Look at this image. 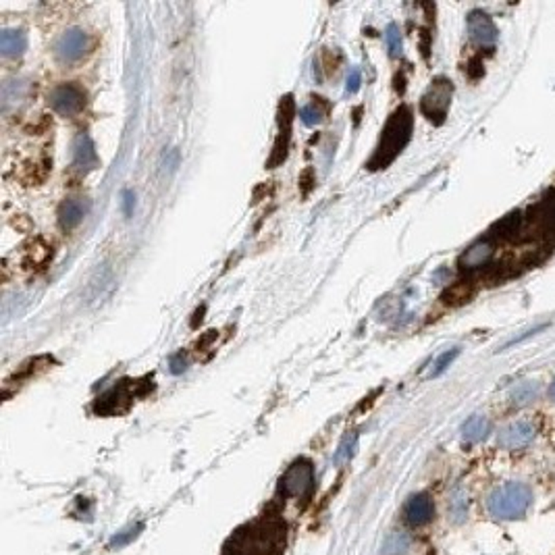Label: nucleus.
<instances>
[{
    "label": "nucleus",
    "mask_w": 555,
    "mask_h": 555,
    "mask_svg": "<svg viewBox=\"0 0 555 555\" xmlns=\"http://www.w3.org/2000/svg\"><path fill=\"white\" fill-rule=\"evenodd\" d=\"M451 94H453V85L451 81L445 80V78H437L429 90L425 92L422 100H420V111L422 115L433 123H443L447 111H449V104H451Z\"/></svg>",
    "instance_id": "nucleus-3"
},
{
    "label": "nucleus",
    "mask_w": 555,
    "mask_h": 555,
    "mask_svg": "<svg viewBox=\"0 0 555 555\" xmlns=\"http://www.w3.org/2000/svg\"><path fill=\"white\" fill-rule=\"evenodd\" d=\"M73 166H78L81 171H92L98 166L96 146L87 133H80L73 140Z\"/></svg>",
    "instance_id": "nucleus-13"
},
{
    "label": "nucleus",
    "mask_w": 555,
    "mask_h": 555,
    "mask_svg": "<svg viewBox=\"0 0 555 555\" xmlns=\"http://www.w3.org/2000/svg\"><path fill=\"white\" fill-rule=\"evenodd\" d=\"M90 212V200L85 198H71L65 200L59 208V223L65 231L78 227L85 214Z\"/></svg>",
    "instance_id": "nucleus-12"
},
{
    "label": "nucleus",
    "mask_w": 555,
    "mask_h": 555,
    "mask_svg": "<svg viewBox=\"0 0 555 555\" xmlns=\"http://www.w3.org/2000/svg\"><path fill=\"white\" fill-rule=\"evenodd\" d=\"M537 437V429L530 420H514L510 425H506L499 435H497V443L504 447V449H510V451H516V449H524L528 447Z\"/></svg>",
    "instance_id": "nucleus-8"
},
{
    "label": "nucleus",
    "mask_w": 555,
    "mask_h": 555,
    "mask_svg": "<svg viewBox=\"0 0 555 555\" xmlns=\"http://www.w3.org/2000/svg\"><path fill=\"white\" fill-rule=\"evenodd\" d=\"M133 206H135V196L131 190H125L123 192V212L125 216H131L133 214Z\"/></svg>",
    "instance_id": "nucleus-25"
},
{
    "label": "nucleus",
    "mask_w": 555,
    "mask_h": 555,
    "mask_svg": "<svg viewBox=\"0 0 555 555\" xmlns=\"http://www.w3.org/2000/svg\"><path fill=\"white\" fill-rule=\"evenodd\" d=\"M28 48V36L21 30H4L0 34V52L2 56H19Z\"/></svg>",
    "instance_id": "nucleus-15"
},
{
    "label": "nucleus",
    "mask_w": 555,
    "mask_h": 555,
    "mask_svg": "<svg viewBox=\"0 0 555 555\" xmlns=\"http://www.w3.org/2000/svg\"><path fill=\"white\" fill-rule=\"evenodd\" d=\"M360 83H362V75H360V71H358V69H352V71H350V75H348L346 90H348L350 94H354V92H358Z\"/></svg>",
    "instance_id": "nucleus-26"
},
{
    "label": "nucleus",
    "mask_w": 555,
    "mask_h": 555,
    "mask_svg": "<svg viewBox=\"0 0 555 555\" xmlns=\"http://www.w3.org/2000/svg\"><path fill=\"white\" fill-rule=\"evenodd\" d=\"M489 433H491V420L487 416H480V414L468 418L462 427V437L468 443H478V441L487 439Z\"/></svg>",
    "instance_id": "nucleus-16"
},
{
    "label": "nucleus",
    "mask_w": 555,
    "mask_h": 555,
    "mask_svg": "<svg viewBox=\"0 0 555 555\" xmlns=\"http://www.w3.org/2000/svg\"><path fill=\"white\" fill-rule=\"evenodd\" d=\"M315 482V470L312 464L308 460H298L293 462L285 475L281 478V489L287 495H295V497H304L306 493H310Z\"/></svg>",
    "instance_id": "nucleus-7"
},
{
    "label": "nucleus",
    "mask_w": 555,
    "mask_h": 555,
    "mask_svg": "<svg viewBox=\"0 0 555 555\" xmlns=\"http://www.w3.org/2000/svg\"><path fill=\"white\" fill-rule=\"evenodd\" d=\"M295 115V104H293V98L291 96H285L281 98V104H279V135L277 142H275V148H273V154L269 159V166H277L283 160L287 159V148H289V138H291V121Z\"/></svg>",
    "instance_id": "nucleus-5"
},
{
    "label": "nucleus",
    "mask_w": 555,
    "mask_h": 555,
    "mask_svg": "<svg viewBox=\"0 0 555 555\" xmlns=\"http://www.w3.org/2000/svg\"><path fill=\"white\" fill-rule=\"evenodd\" d=\"M140 387H142L140 381H121L111 391H106L104 396L98 397L96 412H100V414H115V412H121V410H127L133 403L135 394H138Z\"/></svg>",
    "instance_id": "nucleus-6"
},
{
    "label": "nucleus",
    "mask_w": 555,
    "mask_h": 555,
    "mask_svg": "<svg viewBox=\"0 0 555 555\" xmlns=\"http://www.w3.org/2000/svg\"><path fill=\"white\" fill-rule=\"evenodd\" d=\"M385 40H387V48L391 56H399L401 54V32L396 23H391L385 32Z\"/></svg>",
    "instance_id": "nucleus-21"
},
{
    "label": "nucleus",
    "mask_w": 555,
    "mask_h": 555,
    "mask_svg": "<svg viewBox=\"0 0 555 555\" xmlns=\"http://www.w3.org/2000/svg\"><path fill=\"white\" fill-rule=\"evenodd\" d=\"M468 36L478 46H493L497 40V28L487 13L472 11L468 15Z\"/></svg>",
    "instance_id": "nucleus-11"
},
{
    "label": "nucleus",
    "mask_w": 555,
    "mask_h": 555,
    "mask_svg": "<svg viewBox=\"0 0 555 555\" xmlns=\"http://www.w3.org/2000/svg\"><path fill=\"white\" fill-rule=\"evenodd\" d=\"M412 127H414L412 111L408 106H399L389 117V121L385 123V127L381 131L379 146H377L374 154L370 157L366 166L372 171H379V169H385L387 164H391L399 157V152L405 148V144L410 142Z\"/></svg>",
    "instance_id": "nucleus-1"
},
{
    "label": "nucleus",
    "mask_w": 555,
    "mask_h": 555,
    "mask_svg": "<svg viewBox=\"0 0 555 555\" xmlns=\"http://www.w3.org/2000/svg\"><path fill=\"white\" fill-rule=\"evenodd\" d=\"M48 104L65 115V117H71V115H78L81 109L85 106V92L81 90L80 85L75 83H63V85H56L50 90L48 94Z\"/></svg>",
    "instance_id": "nucleus-4"
},
{
    "label": "nucleus",
    "mask_w": 555,
    "mask_h": 555,
    "mask_svg": "<svg viewBox=\"0 0 555 555\" xmlns=\"http://www.w3.org/2000/svg\"><path fill=\"white\" fill-rule=\"evenodd\" d=\"M435 516V504L429 493H416L414 497L408 499L403 508V520L410 526H425L433 520Z\"/></svg>",
    "instance_id": "nucleus-9"
},
{
    "label": "nucleus",
    "mask_w": 555,
    "mask_h": 555,
    "mask_svg": "<svg viewBox=\"0 0 555 555\" xmlns=\"http://www.w3.org/2000/svg\"><path fill=\"white\" fill-rule=\"evenodd\" d=\"M491 254H493V245H491V241H478V243H475L472 248H468L464 254H462V258H460V267L462 269H478V267H484L487 264V260L491 258Z\"/></svg>",
    "instance_id": "nucleus-14"
},
{
    "label": "nucleus",
    "mask_w": 555,
    "mask_h": 555,
    "mask_svg": "<svg viewBox=\"0 0 555 555\" xmlns=\"http://www.w3.org/2000/svg\"><path fill=\"white\" fill-rule=\"evenodd\" d=\"M300 119H302V123H304V125H308V127H315V125H318V123H322V119H324V113L318 109L317 102H310V104H306V106H302V109H300Z\"/></svg>",
    "instance_id": "nucleus-20"
},
{
    "label": "nucleus",
    "mask_w": 555,
    "mask_h": 555,
    "mask_svg": "<svg viewBox=\"0 0 555 555\" xmlns=\"http://www.w3.org/2000/svg\"><path fill=\"white\" fill-rule=\"evenodd\" d=\"M532 506V489L524 482H504L499 487H495L489 495H487V512L495 520H520L528 514Z\"/></svg>",
    "instance_id": "nucleus-2"
},
{
    "label": "nucleus",
    "mask_w": 555,
    "mask_h": 555,
    "mask_svg": "<svg viewBox=\"0 0 555 555\" xmlns=\"http://www.w3.org/2000/svg\"><path fill=\"white\" fill-rule=\"evenodd\" d=\"M458 356H460V350H458V348H453V350H449V352L441 354V356L435 360V366H433V372H431V377H439L443 370H447V368H449V364H451V362H453V360H456Z\"/></svg>",
    "instance_id": "nucleus-22"
},
{
    "label": "nucleus",
    "mask_w": 555,
    "mask_h": 555,
    "mask_svg": "<svg viewBox=\"0 0 555 555\" xmlns=\"http://www.w3.org/2000/svg\"><path fill=\"white\" fill-rule=\"evenodd\" d=\"M408 549H410V539H408V535L396 532V535H391V537L385 541L383 555H405Z\"/></svg>",
    "instance_id": "nucleus-19"
},
{
    "label": "nucleus",
    "mask_w": 555,
    "mask_h": 555,
    "mask_svg": "<svg viewBox=\"0 0 555 555\" xmlns=\"http://www.w3.org/2000/svg\"><path fill=\"white\" fill-rule=\"evenodd\" d=\"M447 510H449L451 522L462 524V522L466 520V516H468V495H466L464 489H456V491H451Z\"/></svg>",
    "instance_id": "nucleus-17"
},
{
    "label": "nucleus",
    "mask_w": 555,
    "mask_h": 555,
    "mask_svg": "<svg viewBox=\"0 0 555 555\" xmlns=\"http://www.w3.org/2000/svg\"><path fill=\"white\" fill-rule=\"evenodd\" d=\"M85 48H87V36H85V32L73 28V30H67V32L56 40V44H54V54H56L61 61H78V59L83 56Z\"/></svg>",
    "instance_id": "nucleus-10"
},
{
    "label": "nucleus",
    "mask_w": 555,
    "mask_h": 555,
    "mask_svg": "<svg viewBox=\"0 0 555 555\" xmlns=\"http://www.w3.org/2000/svg\"><path fill=\"white\" fill-rule=\"evenodd\" d=\"M185 368H188V362H185V358H183L181 352L171 358V372H173V374H181Z\"/></svg>",
    "instance_id": "nucleus-24"
},
{
    "label": "nucleus",
    "mask_w": 555,
    "mask_h": 555,
    "mask_svg": "<svg viewBox=\"0 0 555 555\" xmlns=\"http://www.w3.org/2000/svg\"><path fill=\"white\" fill-rule=\"evenodd\" d=\"M539 391H541V387H539L537 381H522L520 385H516L510 399H512L514 405H528L532 399H537Z\"/></svg>",
    "instance_id": "nucleus-18"
},
{
    "label": "nucleus",
    "mask_w": 555,
    "mask_h": 555,
    "mask_svg": "<svg viewBox=\"0 0 555 555\" xmlns=\"http://www.w3.org/2000/svg\"><path fill=\"white\" fill-rule=\"evenodd\" d=\"M354 447H356V435H352V439L348 437V439L343 441V445L339 447V451H337L335 460H337V462H341V460L350 458V456H352V451H354Z\"/></svg>",
    "instance_id": "nucleus-23"
},
{
    "label": "nucleus",
    "mask_w": 555,
    "mask_h": 555,
    "mask_svg": "<svg viewBox=\"0 0 555 555\" xmlns=\"http://www.w3.org/2000/svg\"><path fill=\"white\" fill-rule=\"evenodd\" d=\"M549 397H551V401H555V379L551 383V387H549Z\"/></svg>",
    "instance_id": "nucleus-27"
}]
</instances>
